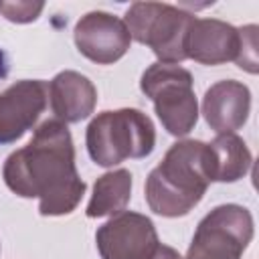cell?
<instances>
[{
    "label": "cell",
    "instance_id": "cell-9",
    "mask_svg": "<svg viewBox=\"0 0 259 259\" xmlns=\"http://www.w3.org/2000/svg\"><path fill=\"white\" fill-rule=\"evenodd\" d=\"M49 83L22 79L0 93V144H14L32 130L47 109Z\"/></svg>",
    "mask_w": 259,
    "mask_h": 259
},
{
    "label": "cell",
    "instance_id": "cell-10",
    "mask_svg": "<svg viewBox=\"0 0 259 259\" xmlns=\"http://www.w3.org/2000/svg\"><path fill=\"white\" fill-rule=\"evenodd\" d=\"M251 111V91L235 79L217 81L202 97V115L210 130L219 134H235L241 130Z\"/></svg>",
    "mask_w": 259,
    "mask_h": 259
},
{
    "label": "cell",
    "instance_id": "cell-5",
    "mask_svg": "<svg viewBox=\"0 0 259 259\" xmlns=\"http://www.w3.org/2000/svg\"><path fill=\"white\" fill-rule=\"evenodd\" d=\"M192 75L180 65L154 63L140 79V89L152 99L162 127L176 138L188 136L198 121Z\"/></svg>",
    "mask_w": 259,
    "mask_h": 259
},
{
    "label": "cell",
    "instance_id": "cell-11",
    "mask_svg": "<svg viewBox=\"0 0 259 259\" xmlns=\"http://www.w3.org/2000/svg\"><path fill=\"white\" fill-rule=\"evenodd\" d=\"M239 30L219 18H194L188 30L186 55L200 65H223L235 61Z\"/></svg>",
    "mask_w": 259,
    "mask_h": 259
},
{
    "label": "cell",
    "instance_id": "cell-13",
    "mask_svg": "<svg viewBox=\"0 0 259 259\" xmlns=\"http://www.w3.org/2000/svg\"><path fill=\"white\" fill-rule=\"evenodd\" d=\"M208 154L212 182H237L253 164L247 144L237 134H219L212 142H208Z\"/></svg>",
    "mask_w": 259,
    "mask_h": 259
},
{
    "label": "cell",
    "instance_id": "cell-4",
    "mask_svg": "<svg viewBox=\"0 0 259 259\" xmlns=\"http://www.w3.org/2000/svg\"><path fill=\"white\" fill-rule=\"evenodd\" d=\"M194 16L182 6L164 2H134L125 10V26L130 36L152 49L158 63L178 65L188 59L186 40Z\"/></svg>",
    "mask_w": 259,
    "mask_h": 259
},
{
    "label": "cell",
    "instance_id": "cell-2",
    "mask_svg": "<svg viewBox=\"0 0 259 259\" xmlns=\"http://www.w3.org/2000/svg\"><path fill=\"white\" fill-rule=\"evenodd\" d=\"M212 182L208 144L180 140L146 178V202L160 217H184L204 196Z\"/></svg>",
    "mask_w": 259,
    "mask_h": 259
},
{
    "label": "cell",
    "instance_id": "cell-15",
    "mask_svg": "<svg viewBox=\"0 0 259 259\" xmlns=\"http://www.w3.org/2000/svg\"><path fill=\"white\" fill-rule=\"evenodd\" d=\"M239 30V51L235 57L237 67L243 71L255 75L259 71V61H257V26L247 24L237 28Z\"/></svg>",
    "mask_w": 259,
    "mask_h": 259
},
{
    "label": "cell",
    "instance_id": "cell-3",
    "mask_svg": "<svg viewBox=\"0 0 259 259\" xmlns=\"http://www.w3.org/2000/svg\"><path fill=\"white\" fill-rule=\"evenodd\" d=\"M85 144L97 166L113 168L125 160L150 156L156 146V127L152 119L136 107L109 109L89 121Z\"/></svg>",
    "mask_w": 259,
    "mask_h": 259
},
{
    "label": "cell",
    "instance_id": "cell-7",
    "mask_svg": "<svg viewBox=\"0 0 259 259\" xmlns=\"http://www.w3.org/2000/svg\"><path fill=\"white\" fill-rule=\"evenodd\" d=\"M101 259H150L160 245L150 217L134 210L113 214L95 233Z\"/></svg>",
    "mask_w": 259,
    "mask_h": 259
},
{
    "label": "cell",
    "instance_id": "cell-14",
    "mask_svg": "<svg viewBox=\"0 0 259 259\" xmlns=\"http://www.w3.org/2000/svg\"><path fill=\"white\" fill-rule=\"evenodd\" d=\"M132 172L125 168H117L99 176L93 184V194L87 204L89 219L113 217L125 210L132 196Z\"/></svg>",
    "mask_w": 259,
    "mask_h": 259
},
{
    "label": "cell",
    "instance_id": "cell-8",
    "mask_svg": "<svg viewBox=\"0 0 259 259\" xmlns=\"http://www.w3.org/2000/svg\"><path fill=\"white\" fill-rule=\"evenodd\" d=\"M73 38L77 51L97 65L119 61L132 45L125 22L103 10H93L81 16L75 24Z\"/></svg>",
    "mask_w": 259,
    "mask_h": 259
},
{
    "label": "cell",
    "instance_id": "cell-1",
    "mask_svg": "<svg viewBox=\"0 0 259 259\" xmlns=\"http://www.w3.org/2000/svg\"><path fill=\"white\" fill-rule=\"evenodd\" d=\"M2 178L16 196L38 198L42 217L73 212L87 188L75 166L71 132L59 119L42 121L28 144L6 158Z\"/></svg>",
    "mask_w": 259,
    "mask_h": 259
},
{
    "label": "cell",
    "instance_id": "cell-6",
    "mask_svg": "<svg viewBox=\"0 0 259 259\" xmlns=\"http://www.w3.org/2000/svg\"><path fill=\"white\" fill-rule=\"evenodd\" d=\"M251 239V212L241 204H221L198 223L186 259H241Z\"/></svg>",
    "mask_w": 259,
    "mask_h": 259
},
{
    "label": "cell",
    "instance_id": "cell-16",
    "mask_svg": "<svg viewBox=\"0 0 259 259\" xmlns=\"http://www.w3.org/2000/svg\"><path fill=\"white\" fill-rule=\"evenodd\" d=\"M45 4L42 2H0V14L10 20V22H18V24H24V22H32L38 18V14L42 12Z\"/></svg>",
    "mask_w": 259,
    "mask_h": 259
},
{
    "label": "cell",
    "instance_id": "cell-17",
    "mask_svg": "<svg viewBox=\"0 0 259 259\" xmlns=\"http://www.w3.org/2000/svg\"><path fill=\"white\" fill-rule=\"evenodd\" d=\"M150 259H182V255L168 245H158L156 251L150 255Z\"/></svg>",
    "mask_w": 259,
    "mask_h": 259
},
{
    "label": "cell",
    "instance_id": "cell-12",
    "mask_svg": "<svg viewBox=\"0 0 259 259\" xmlns=\"http://www.w3.org/2000/svg\"><path fill=\"white\" fill-rule=\"evenodd\" d=\"M49 101L55 119L63 123H77L93 113L97 89L89 77L77 71H61L49 83Z\"/></svg>",
    "mask_w": 259,
    "mask_h": 259
},
{
    "label": "cell",
    "instance_id": "cell-18",
    "mask_svg": "<svg viewBox=\"0 0 259 259\" xmlns=\"http://www.w3.org/2000/svg\"><path fill=\"white\" fill-rule=\"evenodd\" d=\"M8 75V59H6V53L0 49V79H4Z\"/></svg>",
    "mask_w": 259,
    "mask_h": 259
}]
</instances>
